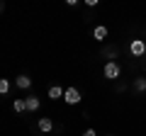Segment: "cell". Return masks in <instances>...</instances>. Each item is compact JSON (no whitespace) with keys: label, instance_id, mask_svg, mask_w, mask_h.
Here are the masks:
<instances>
[{"label":"cell","instance_id":"6da1fadb","mask_svg":"<svg viewBox=\"0 0 146 136\" xmlns=\"http://www.w3.org/2000/svg\"><path fill=\"white\" fill-rule=\"evenodd\" d=\"M119 73H122V68H119V63H117V61H107L102 66V75L107 80H117V78H119Z\"/></svg>","mask_w":146,"mask_h":136},{"label":"cell","instance_id":"7a4b0ae2","mask_svg":"<svg viewBox=\"0 0 146 136\" xmlns=\"http://www.w3.org/2000/svg\"><path fill=\"white\" fill-rule=\"evenodd\" d=\"M129 53L134 58H141L146 53V42H144V39H131V42H129Z\"/></svg>","mask_w":146,"mask_h":136},{"label":"cell","instance_id":"3957f363","mask_svg":"<svg viewBox=\"0 0 146 136\" xmlns=\"http://www.w3.org/2000/svg\"><path fill=\"white\" fill-rule=\"evenodd\" d=\"M80 100H83V95H80L78 88H66V92H63V102L66 105H78Z\"/></svg>","mask_w":146,"mask_h":136},{"label":"cell","instance_id":"277c9868","mask_svg":"<svg viewBox=\"0 0 146 136\" xmlns=\"http://www.w3.org/2000/svg\"><path fill=\"white\" fill-rule=\"evenodd\" d=\"M25 105H27V112H36L39 105H42V100L36 97V95H29V97H25Z\"/></svg>","mask_w":146,"mask_h":136},{"label":"cell","instance_id":"5b68a950","mask_svg":"<svg viewBox=\"0 0 146 136\" xmlns=\"http://www.w3.org/2000/svg\"><path fill=\"white\" fill-rule=\"evenodd\" d=\"M36 126H39V131H42V134H49V131L54 129V121L49 119V117H42V119H39V124H36Z\"/></svg>","mask_w":146,"mask_h":136},{"label":"cell","instance_id":"8992f818","mask_svg":"<svg viewBox=\"0 0 146 136\" xmlns=\"http://www.w3.org/2000/svg\"><path fill=\"white\" fill-rule=\"evenodd\" d=\"M15 85H17L20 90H27V88H32V78H29V75H17V78H15Z\"/></svg>","mask_w":146,"mask_h":136},{"label":"cell","instance_id":"52a82bcc","mask_svg":"<svg viewBox=\"0 0 146 136\" xmlns=\"http://www.w3.org/2000/svg\"><path fill=\"white\" fill-rule=\"evenodd\" d=\"M63 92H66V90H63L61 85H51V88H49V100H61Z\"/></svg>","mask_w":146,"mask_h":136},{"label":"cell","instance_id":"ba28073f","mask_svg":"<svg viewBox=\"0 0 146 136\" xmlns=\"http://www.w3.org/2000/svg\"><path fill=\"white\" fill-rule=\"evenodd\" d=\"M93 37L98 39V42H102V39H107V27H105V24H98V27L93 29Z\"/></svg>","mask_w":146,"mask_h":136},{"label":"cell","instance_id":"9c48e42d","mask_svg":"<svg viewBox=\"0 0 146 136\" xmlns=\"http://www.w3.org/2000/svg\"><path fill=\"white\" fill-rule=\"evenodd\" d=\"M12 110H15L17 114H22V112H27V105H25V100H22V97H17L15 102H12Z\"/></svg>","mask_w":146,"mask_h":136},{"label":"cell","instance_id":"30bf717a","mask_svg":"<svg viewBox=\"0 0 146 136\" xmlns=\"http://www.w3.org/2000/svg\"><path fill=\"white\" fill-rule=\"evenodd\" d=\"M10 88H12L10 80H7V78H0V95H7V92H10Z\"/></svg>","mask_w":146,"mask_h":136},{"label":"cell","instance_id":"8fae6325","mask_svg":"<svg viewBox=\"0 0 146 136\" xmlns=\"http://www.w3.org/2000/svg\"><path fill=\"white\" fill-rule=\"evenodd\" d=\"M134 90L146 92V78H134Z\"/></svg>","mask_w":146,"mask_h":136},{"label":"cell","instance_id":"7c38bea8","mask_svg":"<svg viewBox=\"0 0 146 136\" xmlns=\"http://www.w3.org/2000/svg\"><path fill=\"white\" fill-rule=\"evenodd\" d=\"M83 136H98V134H95V129H85V131H83Z\"/></svg>","mask_w":146,"mask_h":136},{"label":"cell","instance_id":"4fadbf2b","mask_svg":"<svg viewBox=\"0 0 146 136\" xmlns=\"http://www.w3.org/2000/svg\"><path fill=\"white\" fill-rule=\"evenodd\" d=\"M0 10H3V7H0Z\"/></svg>","mask_w":146,"mask_h":136}]
</instances>
